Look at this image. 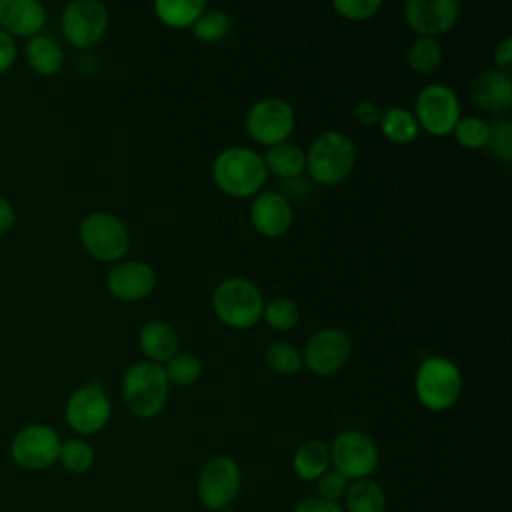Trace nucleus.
<instances>
[{
	"instance_id": "c756f323",
	"label": "nucleus",
	"mask_w": 512,
	"mask_h": 512,
	"mask_svg": "<svg viewBox=\"0 0 512 512\" xmlns=\"http://www.w3.org/2000/svg\"><path fill=\"white\" fill-rule=\"evenodd\" d=\"M164 372H166V378L170 384L190 386L200 378L202 362L198 360V356H194L190 352H178L176 356H172L166 362Z\"/></svg>"
},
{
	"instance_id": "4c0bfd02",
	"label": "nucleus",
	"mask_w": 512,
	"mask_h": 512,
	"mask_svg": "<svg viewBox=\"0 0 512 512\" xmlns=\"http://www.w3.org/2000/svg\"><path fill=\"white\" fill-rule=\"evenodd\" d=\"M292 512H344L340 502H330L318 496H308L300 500Z\"/></svg>"
},
{
	"instance_id": "aec40b11",
	"label": "nucleus",
	"mask_w": 512,
	"mask_h": 512,
	"mask_svg": "<svg viewBox=\"0 0 512 512\" xmlns=\"http://www.w3.org/2000/svg\"><path fill=\"white\" fill-rule=\"evenodd\" d=\"M138 344L152 362L160 364L168 362L172 356L178 354L180 338L170 324L162 320H148L146 324L140 326Z\"/></svg>"
},
{
	"instance_id": "f03ea898",
	"label": "nucleus",
	"mask_w": 512,
	"mask_h": 512,
	"mask_svg": "<svg viewBox=\"0 0 512 512\" xmlns=\"http://www.w3.org/2000/svg\"><path fill=\"white\" fill-rule=\"evenodd\" d=\"M170 382L164 366L152 360L132 364L122 376V398L128 410L140 418H154L168 400Z\"/></svg>"
},
{
	"instance_id": "dca6fc26",
	"label": "nucleus",
	"mask_w": 512,
	"mask_h": 512,
	"mask_svg": "<svg viewBox=\"0 0 512 512\" xmlns=\"http://www.w3.org/2000/svg\"><path fill=\"white\" fill-rule=\"evenodd\" d=\"M156 284V272L152 266L140 260H124L110 268L106 276L108 292L124 302L142 300L152 292Z\"/></svg>"
},
{
	"instance_id": "9d476101",
	"label": "nucleus",
	"mask_w": 512,
	"mask_h": 512,
	"mask_svg": "<svg viewBox=\"0 0 512 512\" xmlns=\"http://www.w3.org/2000/svg\"><path fill=\"white\" fill-rule=\"evenodd\" d=\"M414 118L428 134L444 136L454 130L460 120V100L446 84L424 86L414 100Z\"/></svg>"
},
{
	"instance_id": "a878e982",
	"label": "nucleus",
	"mask_w": 512,
	"mask_h": 512,
	"mask_svg": "<svg viewBox=\"0 0 512 512\" xmlns=\"http://www.w3.org/2000/svg\"><path fill=\"white\" fill-rule=\"evenodd\" d=\"M418 122L414 114L400 106H390L380 116V130L382 134L396 142V144H408L418 136Z\"/></svg>"
},
{
	"instance_id": "f257e3e1",
	"label": "nucleus",
	"mask_w": 512,
	"mask_h": 512,
	"mask_svg": "<svg viewBox=\"0 0 512 512\" xmlns=\"http://www.w3.org/2000/svg\"><path fill=\"white\" fill-rule=\"evenodd\" d=\"M268 170L264 158L246 146H228L212 162L216 186L234 198L254 196L266 182Z\"/></svg>"
},
{
	"instance_id": "4468645a",
	"label": "nucleus",
	"mask_w": 512,
	"mask_h": 512,
	"mask_svg": "<svg viewBox=\"0 0 512 512\" xmlns=\"http://www.w3.org/2000/svg\"><path fill=\"white\" fill-rule=\"evenodd\" d=\"M352 344L346 332L338 328H324L314 332L302 354V362L312 370L314 374L328 376L338 372L350 358Z\"/></svg>"
},
{
	"instance_id": "2eb2a0df",
	"label": "nucleus",
	"mask_w": 512,
	"mask_h": 512,
	"mask_svg": "<svg viewBox=\"0 0 512 512\" xmlns=\"http://www.w3.org/2000/svg\"><path fill=\"white\" fill-rule=\"evenodd\" d=\"M404 14L412 30L420 36L434 38L456 24L460 4L456 0H408Z\"/></svg>"
},
{
	"instance_id": "f8f14e48",
	"label": "nucleus",
	"mask_w": 512,
	"mask_h": 512,
	"mask_svg": "<svg viewBox=\"0 0 512 512\" xmlns=\"http://www.w3.org/2000/svg\"><path fill=\"white\" fill-rule=\"evenodd\" d=\"M294 124L296 118L292 106L278 96L260 98L246 114V130L250 138L266 146L286 142Z\"/></svg>"
},
{
	"instance_id": "39448f33",
	"label": "nucleus",
	"mask_w": 512,
	"mask_h": 512,
	"mask_svg": "<svg viewBox=\"0 0 512 512\" xmlns=\"http://www.w3.org/2000/svg\"><path fill=\"white\" fill-rule=\"evenodd\" d=\"M414 388L424 408L442 412L458 400L462 392V374L452 360L430 356L418 366Z\"/></svg>"
},
{
	"instance_id": "6ab92c4d",
	"label": "nucleus",
	"mask_w": 512,
	"mask_h": 512,
	"mask_svg": "<svg viewBox=\"0 0 512 512\" xmlns=\"http://www.w3.org/2000/svg\"><path fill=\"white\" fill-rule=\"evenodd\" d=\"M46 24V8L38 0H0V28L12 36L32 38Z\"/></svg>"
},
{
	"instance_id": "20e7f679",
	"label": "nucleus",
	"mask_w": 512,
	"mask_h": 512,
	"mask_svg": "<svg viewBox=\"0 0 512 512\" xmlns=\"http://www.w3.org/2000/svg\"><path fill=\"white\" fill-rule=\"evenodd\" d=\"M212 308L226 326L250 328L260 320L264 300L254 282L248 278L232 276L214 288Z\"/></svg>"
},
{
	"instance_id": "bb28decb",
	"label": "nucleus",
	"mask_w": 512,
	"mask_h": 512,
	"mask_svg": "<svg viewBox=\"0 0 512 512\" xmlns=\"http://www.w3.org/2000/svg\"><path fill=\"white\" fill-rule=\"evenodd\" d=\"M94 460H96V452H94L92 444L86 442L80 436L78 438H68L60 446L58 462L70 474L88 472L94 466Z\"/></svg>"
},
{
	"instance_id": "2f4dec72",
	"label": "nucleus",
	"mask_w": 512,
	"mask_h": 512,
	"mask_svg": "<svg viewBox=\"0 0 512 512\" xmlns=\"http://www.w3.org/2000/svg\"><path fill=\"white\" fill-rule=\"evenodd\" d=\"M262 316L266 320V324L274 330H290L296 326L298 318H300V310L296 306L294 300L290 298H274L268 304H264Z\"/></svg>"
},
{
	"instance_id": "ddd939ff",
	"label": "nucleus",
	"mask_w": 512,
	"mask_h": 512,
	"mask_svg": "<svg viewBox=\"0 0 512 512\" xmlns=\"http://www.w3.org/2000/svg\"><path fill=\"white\" fill-rule=\"evenodd\" d=\"M112 416L108 394L98 384H84L74 390L64 406L66 424L80 436L100 432Z\"/></svg>"
},
{
	"instance_id": "1a4fd4ad",
	"label": "nucleus",
	"mask_w": 512,
	"mask_h": 512,
	"mask_svg": "<svg viewBox=\"0 0 512 512\" xmlns=\"http://www.w3.org/2000/svg\"><path fill=\"white\" fill-rule=\"evenodd\" d=\"M330 464L350 482L370 478L378 466V448L374 440L362 430H342L328 446Z\"/></svg>"
},
{
	"instance_id": "4be33fe9",
	"label": "nucleus",
	"mask_w": 512,
	"mask_h": 512,
	"mask_svg": "<svg viewBox=\"0 0 512 512\" xmlns=\"http://www.w3.org/2000/svg\"><path fill=\"white\" fill-rule=\"evenodd\" d=\"M342 500L344 512H386L384 488L372 478L352 480Z\"/></svg>"
},
{
	"instance_id": "9b49d317",
	"label": "nucleus",
	"mask_w": 512,
	"mask_h": 512,
	"mask_svg": "<svg viewBox=\"0 0 512 512\" xmlns=\"http://www.w3.org/2000/svg\"><path fill=\"white\" fill-rule=\"evenodd\" d=\"M60 28L68 44L86 50L106 34L108 10L98 0H72L60 14Z\"/></svg>"
},
{
	"instance_id": "473e14b6",
	"label": "nucleus",
	"mask_w": 512,
	"mask_h": 512,
	"mask_svg": "<svg viewBox=\"0 0 512 512\" xmlns=\"http://www.w3.org/2000/svg\"><path fill=\"white\" fill-rule=\"evenodd\" d=\"M454 138L460 146L468 150H478L486 146L488 140V122L480 116H460V120L454 126Z\"/></svg>"
},
{
	"instance_id": "412c9836",
	"label": "nucleus",
	"mask_w": 512,
	"mask_h": 512,
	"mask_svg": "<svg viewBox=\"0 0 512 512\" xmlns=\"http://www.w3.org/2000/svg\"><path fill=\"white\" fill-rule=\"evenodd\" d=\"M28 66L42 76H52L64 66V50L62 46L48 34H36L28 38L24 46Z\"/></svg>"
},
{
	"instance_id": "5701e85b",
	"label": "nucleus",
	"mask_w": 512,
	"mask_h": 512,
	"mask_svg": "<svg viewBox=\"0 0 512 512\" xmlns=\"http://www.w3.org/2000/svg\"><path fill=\"white\" fill-rule=\"evenodd\" d=\"M330 466V452L322 440H306L292 458L294 474L304 482H316Z\"/></svg>"
},
{
	"instance_id": "a19ab883",
	"label": "nucleus",
	"mask_w": 512,
	"mask_h": 512,
	"mask_svg": "<svg viewBox=\"0 0 512 512\" xmlns=\"http://www.w3.org/2000/svg\"><path fill=\"white\" fill-rule=\"evenodd\" d=\"M14 224H16V208L8 198L0 196V236L10 232Z\"/></svg>"
},
{
	"instance_id": "72a5a7b5",
	"label": "nucleus",
	"mask_w": 512,
	"mask_h": 512,
	"mask_svg": "<svg viewBox=\"0 0 512 512\" xmlns=\"http://www.w3.org/2000/svg\"><path fill=\"white\" fill-rule=\"evenodd\" d=\"M500 162H510L512 158V122L506 118H496L488 124V140L484 146Z\"/></svg>"
},
{
	"instance_id": "6e6552de",
	"label": "nucleus",
	"mask_w": 512,
	"mask_h": 512,
	"mask_svg": "<svg viewBox=\"0 0 512 512\" xmlns=\"http://www.w3.org/2000/svg\"><path fill=\"white\" fill-rule=\"evenodd\" d=\"M242 472L234 458L214 456L198 474V500L210 512L226 510L240 494Z\"/></svg>"
},
{
	"instance_id": "e433bc0d",
	"label": "nucleus",
	"mask_w": 512,
	"mask_h": 512,
	"mask_svg": "<svg viewBox=\"0 0 512 512\" xmlns=\"http://www.w3.org/2000/svg\"><path fill=\"white\" fill-rule=\"evenodd\" d=\"M18 58V46L16 38L0 28V74L8 72Z\"/></svg>"
},
{
	"instance_id": "c85d7f7f",
	"label": "nucleus",
	"mask_w": 512,
	"mask_h": 512,
	"mask_svg": "<svg viewBox=\"0 0 512 512\" xmlns=\"http://www.w3.org/2000/svg\"><path fill=\"white\" fill-rule=\"evenodd\" d=\"M264 360L278 374H296L302 368V352L284 340L272 342L264 352Z\"/></svg>"
},
{
	"instance_id": "7ed1b4c3",
	"label": "nucleus",
	"mask_w": 512,
	"mask_h": 512,
	"mask_svg": "<svg viewBox=\"0 0 512 512\" xmlns=\"http://www.w3.org/2000/svg\"><path fill=\"white\" fill-rule=\"evenodd\" d=\"M356 164L354 142L338 130H328L312 140L306 152V170L314 182L336 184L350 176Z\"/></svg>"
},
{
	"instance_id": "b1692460",
	"label": "nucleus",
	"mask_w": 512,
	"mask_h": 512,
	"mask_svg": "<svg viewBox=\"0 0 512 512\" xmlns=\"http://www.w3.org/2000/svg\"><path fill=\"white\" fill-rule=\"evenodd\" d=\"M262 158H264L266 170L280 176L282 180L296 178L306 168V152L292 142H280L270 146Z\"/></svg>"
},
{
	"instance_id": "a211bd4d",
	"label": "nucleus",
	"mask_w": 512,
	"mask_h": 512,
	"mask_svg": "<svg viewBox=\"0 0 512 512\" xmlns=\"http://www.w3.org/2000/svg\"><path fill=\"white\" fill-rule=\"evenodd\" d=\"M250 222L264 236H282L292 224V206L282 192H260L252 200Z\"/></svg>"
},
{
	"instance_id": "f704fd0d",
	"label": "nucleus",
	"mask_w": 512,
	"mask_h": 512,
	"mask_svg": "<svg viewBox=\"0 0 512 512\" xmlns=\"http://www.w3.org/2000/svg\"><path fill=\"white\" fill-rule=\"evenodd\" d=\"M348 484H350V480L344 474H340L334 468H328L316 480V494L314 496L330 500V502H340L344 498L346 490H348Z\"/></svg>"
},
{
	"instance_id": "58836bf2",
	"label": "nucleus",
	"mask_w": 512,
	"mask_h": 512,
	"mask_svg": "<svg viewBox=\"0 0 512 512\" xmlns=\"http://www.w3.org/2000/svg\"><path fill=\"white\" fill-rule=\"evenodd\" d=\"M494 62H496V70L506 72L512 68V38L506 36L502 38L496 48H494Z\"/></svg>"
},
{
	"instance_id": "cd10ccee",
	"label": "nucleus",
	"mask_w": 512,
	"mask_h": 512,
	"mask_svg": "<svg viewBox=\"0 0 512 512\" xmlns=\"http://www.w3.org/2000/svg\"><path fill=\"white\" fill-rule=\"evenodd\" d=\"M442 62V48L436 38L418 36L408 48V64L420 74L434 72Z\"/></svg>"
},
{
	"instance_id": "423d86ee",
	"label": "nucleus",
	"mask_w": 512,
	"mask_h": 512,
	"mask_svg": "<svg viewBox=\"0 0 512 512\" xmlns=\"http://www.w3.org/2000/svg\"><path fill=\"white\" fill-rule=\"evenodd\" d=\"M80 242L92 258L118 262L130 248V234L118 216L110 212H92L80 222Z\"/></svg>"
},
{
	"instance_id": "f3484780",
	"label": "nucleus",
	"mask_w": 512,
	"mask_h": 512,
	"mask_svg": "<svg viewBox=\"0 0 512 512\" xmlns=\"http://www.w3.org/2000/svg\"><path fill=\"white\" fill-rule=\"evenodd\" d=\"M470 100L490 114H506L512 104V82L510 74L500 72L496 68L484 70L474 76L468 84Z\"/></svg>"
},
{
	"instance_id": "393cba45",
	"label": "nucleus",
	"mask_w": 512,
	"mask_h": 512,
	"mask_svg": "<svg viewBox=\"0 0 512 512\" xmlns=\"http://www.w3.org/2000/svg\"><path fill=\"white\" fill-rule=\"evenodd\" d=\"M206 10L204 0H156L154 12L158 20L174 28L192 26Z\"/></svg>"
},
{
	"instance_id": "0eeeda50",
	"label": "nucleus",
	"mask_w": 512,
	"mask_h": 512,
	"mask_svg": "<svg viewBox=\"0 0 512 512\" xmlns=\"http://www.w3.org/2000/svg\"><path fill=\"white\" fill-rule=\"evenodd\" d=\"M62 438L44 422H34L20 428L10 442V458L28 472H40L58 462Z\"/></svg>"
},
{
	"instance_id": "7c9ffc66",
	"label": "nucleus",
	"mask_w": 512,
	"mask_h": 512,
	"mask_svg": "<svg viewBox=\"0 0 512 512\" xmlns=\"http://www.w3.org/2000/svg\"><path fill=\"white\" fill-rule=\"evenodd\" d=\"M230 32V18L222 10H204L192 24V34L204 42H218Z\"/></svg>"
},
{
	"instance_id": "ea45409f",
	"label": "nucleus",
	"mask_w": 512,
	"mask_h": 512,
	"mask_svg": "<svg viewBox=\"0 0 512 512\" xmlns=\"http://www.w3.org/2000/svg\"><path fill=\"white\" fill-rule=\"evenodd\" d=\"M380 116H382V110L374 102H370V100H362L354 108V118L360 124H366V126L380 122Z\"/></svg>"
},
{
	"instance_id": "79ce46f5",
	"label": "nucleus",
	"mask_w": 512,
	"mask_h": 512,
	"mask_svg": "<svg viewBox=\"0 0 512 512\" xmlns=\"http://www.w3.org/2000/svg\"><path fill=\"white\" fill-rule=\"evenodd\" d=\"M284 190H286L288 196H294V198H298V200L310 196V192H312V190H310V182H308V180H302L300 176L290 178V180H284ZM288 196H286V198H288Z\"/></svg>"
},
{
	"instance_id": "c9c22d12",
	"label": "nucleus",
	"mask_w": 512,
	"mask_h": 512,
	"mask_svg": "<svg viewBox=\"0 0 512 512\" xmlns=\"http://www.w3.org/2000/svg\"><path fill=\"white\" fill-rule=\"evenodd\" d=\"M332 8L348 20H366V18H372L382 8V2L380 0H334Z\"/></svg>"
}]
</instances>
